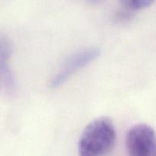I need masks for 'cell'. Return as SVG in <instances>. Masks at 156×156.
<instances>
[{
  "label": "cell",
  "mask_w": 156,
  "mask_h": 156,
  "mask_svg": "<svg viewBox=\"0 0 156 156\" xmlns=\"http://www.w3.org/2000/svg\"><path fill=\"white\" fill-rule=\"evenodd\" d=\"M117 133L112 120L101 117L90 122L79 142L80 156H105L114 149Z\"/></svg>",
  "instance_id": "obj_1"
},
{
  "label": "cell",
  "mask_w": 156,
  "mask_h": 156,
  "mask_svg": "<svg viewBox=\"0 0 156 156\" xmlns=\"http://www.w3.org/2000/svg\"><path fill=\"white\" fill-rule=\"evenodd\" d=\"M126 146L129 156H156V133L145 123L134 125L126 136Z\"/></svg>",
  "instance_id": "obj_2"
},
{
  "label": "cell",
  "mask_w": 156,
  "mask_h": 156,
  "mask_svg": "<svg viewBox=\"0 0 156 156\" xmlns=\"http://www.w3.org/2000/svg\"><path fill=\"white\" fill-rule=\"evenodd\" d=\"M99 54L100 50L95 47L85 49L73 53L67 58L57 74L53 79L51 82L52 88H56L62 85L73 75L94 60Z\"/></svg>",
  "instance_id": "obj_3"
},
{
  "label": "cell",
  "mask_w": 156,
  "mask_h": 156,
  "mask_svg": "<svg viewBox=\"0 0 156 156\" xmlns=\"http://www.w3.org/2000/svg\"><path fill=\"white\" fill-rule=\"evenodd\" d=\"M120 2L131 10H139L152 5L155 0H120Z\"/></svg>",
  "instance_id": "obj_4"
},
{
  "label": "cell",
  "mask_w": 156,
  "mask_h": 156,
  "mask_svg": "<svg viewBox=\"0 0 156 156\" xmlns=\"http://www.w3.org/2000/svg\"><path fill=\"white\" fill-rule=\"evenodd\" d=\"M8 55H9V48H8V45L6 47V49L4 48L3 44H1V62H3L5 64H7V59ZM5 74L4 78H5L6 82H9V85L13 87V82H12V78L11 76V73L9 72V68L5 67L4 66H1V74Z\"/></svg>",
  "instance_id": "obj_5"
},
{
  "label": "cell",
  "mask_w": 156,
  "mask_h": 156,
  "mask_svg": "<svg viewBox=\"0 0 156 156\" xmlns=\"http://www.w3.org/2000/svg\"><path fill=\"white\" fill-rule=\"evenodd\" d=\"M88 2H98L100 0H88Z\"/></svg>",
  "instance_id": "obj_6"
}]
</instances>
